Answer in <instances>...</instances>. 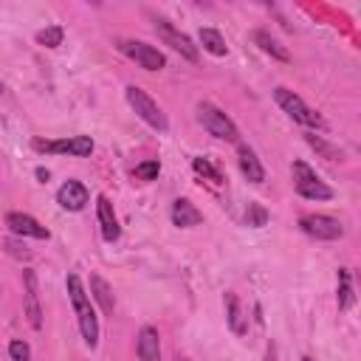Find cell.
<instances>
[{"label":"cell","instance_id":"obj_1","mask_svg":"<svg viewBox=\"0 0 361 361\" xmlns=\"http://www.w3.org/2000/svg\"><path fill=\"white\" fill-rule=\"evenodd\" d=\"M65 285H68V296H71L76 319H79L82 338H85L87 347H96V341H99V319H96V310L90 305V296L85 293V285H82V279L76 274H68Z\"/></svg>","mask_w":361,"mask_h":361},{"label":"cell","instance_id":"obj_2","mask_svg":"<svg viewBox=\"0 0 361 361\" xmlns=\"http://www.w3.org/2000/svg\"><path fill=\"white\" fill-rule=\"evenodd\" d=\"M274 99H276V104L282 107V113H288L296 124H302V127H324V118H322L313 107H307V104L302 102V96H296L293 90L276 87V90H274Z\"/></svg>","mask_w":361,"mask_h":361},{"label":"cell","instance_id":"obj_3","mask_svg":"<svg viewBox=\"0 0 361 361\" xmlns=\"http://www.w3.org/2000/svg\"><path fill=\"white\" fill-rule=\"evenodd\" d=\"M290 172H293V189H296L302 197H307V200H330V197H333V189H330L305 161H293Z\"/></svg>","mask_w":361,"mask_h":361},{"label":"cell","instance_id":"obj_4","mask_svg":"<svg viewBox=\"0 0 361 361\" xmlns=\"http://www.w3.org/2000/svg\"><path fill=\"white\" fill-rule=\"evenodd\" d=\"M124 93H127V102H130V107L149 124V127H155V130H166L169 127V121H166V116H164V110L152 102V96L147 93V90H141L138 85H127L124 87Z\"/></svg>","mask_w":361,"mask_h":361},{"label":"cell","instance_id":"obj_5","mask_svg":"<svg viewBox=\"0 0 361 361\" xmlns=\"http://www.w3.org/2000/svg\"><path fill=\"white\" fill-rule=\"evenodd\" d=\"M197 118H200V124H203L214 138H223V141H237V138H240L237 124H234L220 107H214L212 102H200V104H197Z\"/></svg>","mask_w":361,"mask_h":361},{"label":"cell","instance_id":"obj_6","mask_svg":"<svg viewBox=\"0 0 361 361\" xmlns=\"http://www.w3.org/2000/svg\"><path fill=\"white\" fill-rule=\"evenodd\" d=\"M118 51L124 56H130L133 62H138L144 71H161L166 65L164 54L155 48V45H147L141 39H118Z\"/></svg>","mask_w":361,"mask_h":361},{"label":"cell","instance_id":"obj_7","mask_svg":"<svg viewBox=\"0 0 361 361\" xmlns=\"http://www.w3.org/2000/svg\"><path fill=\"white\" fill-rule=\"evenodd\" d=\"M155 34H158V37H161L172 51H178L183 59L197 62V45H195L186 34H180L169 20H161V17H158V20H155Z\"/></svg>","mask_w":361,"mask_h":361},{"label":"cell","instance_id":"obj_8","mask_svg":"<svg viewBox=\"0 0 361 361\" xmlns=\"http://www.w3.org/2000/svg\"><path fill=\"white\" fill-rule=\"evenodd\" d=\"M34 149L37 152H59V155L85 158V155L93 152V141L87 135H71V138H59V141H42V138H37L34 141Z\"/></svg>","mask_w":361,"mask_h":361},{"label":"cell","instance_id":"obj_9","mask_svg":"<svg viewBox=\"0 0 361 361\" xmlns=\"http://www.w3.org/2000/svg\"><path fill=\"white\" fill-rule=\"evenodd\" d=\"M299 228L316 240H338L344 234V226L330 214H305L299 220Z\"/></svg>","mask_w":361,"mask_h":361},{"label":"cell","instance_id":"obj_10","mask_svg":"<svg viewBox=\"0 0 361 361\" xmlns=\"http://www.w3.org/2000/svg\"><path fill=\"white\" fill-rule=\"evenodd\" d=\"M6 226L17 237H34V240H48L51 237V231L42 223H37L31 214H23V212H8L6 214Z\"/></svg>","mask_w":361,"mask_h":361},{"label":"cell","instance_id":"obj_11","mask_svg":"<svg viewBox=\"0 0 361 361\" xmlns=\"http://www.w3.org/2000/svg\"><path fill=\"white\" fill-rule=\"evenodd\" d=\"M23 285H25V316L34 330L42 327V307H39V293H37V274L23 271Z\"/></svg>","mask_w":361,"mask_h":361},{"label":"cell","instance_id":"obj_12","mask_svg":"<svg viewBox=\"0 0 361 361\" xmlns=\"http://www.w3.org/2000/svg\"><path fill=\"white\" fill-rule=\"evenodd\" d=\"M56 203L68 212H82L85 203H87V189L79 180H65L56 192Z\"/></svg>","mask_w":361,"mask_h":361},{"label":"cell","instance_id":"obj_13","mask_svg":"<svg viewBox=\"0 0 361 361\" xmlns=\"http://www.w3.org/2000/svg\"><path fill=\"white\" fill-rule=\"evenodd\" d=\"M96 214H99V226H102V237L107 240V243H113V240H118V234H121V228H118V220H116V212H113V203L104 197V195H99L96 197Z\"/></svg>","mask_w":361,"mask_h":361},{"label":"cell","instance_id":"obj_14","mask_svg":"<svg viewBox=\"0 0 361 361\" xmlns=\"http://www.w3.org/2000/svg\"><path fill=\"white\" fill-rule=\"evenodd\" d=\"M237 164H240L243 175H245L251 183H262V180H265V169H262L257 152H254L248 144H240V147H237Z\"/></svg>","mask_w":361,"mask_h":361},{"label":"cell","instance_id":"obj_15","mask_svg":"<svg viewBox=\"0 0 361 361\" xmlns=\"http://www.w3.org/2000/svg\"><path fill=\"white\" fill-rule=\"evenodd\" d=\"M200 220H203V214L195 209L192 200L178 197V200L172 203V223H175L178 228H192V226H197Z\"/></svg>","mask_w":361,"mask_h":361},{"label":"cell","instance_id":"obj_16","mask_svg":"<svg viewBox=\"0 0 361 361\" xmlns=\"http://www.w3.org/2000/svg\"><path fill=\"white\" fill-rule=\"evenodd\" d=\"M135 350H138V358H141V361H158V355H161L158 330H155V327H141L138 341H135Z\"/></svg>","mask_w":361,"mask_h":361},{"label":"cell","instance_id":"obj_17","mask_svg":"<svg viewBox=\"0 0 361 361\" xmlns=\"http://www.w3.org/2000/svg\"><path fill=\"white\" fill-rule=\"evenodd\" d=\"M90 293H93V299L99 302V307H102V313H113V307H116V299H113V288L99 276V274H93L90 276Z\"/></svg>","mask_w":361,"mask_h":361},{"label":"cell","instance_id":"obj_18","mask_svg":"<svg viewBox=\"0 0 361 361\" xmlns=\"http://www.w3.org/2000/svg\"><path fill=\"white\" fill-rule=\"evenodd\" d=\"M226 322H228V327L237 333V336H243L245 333V316H243V307H240V299H237V293H226Z\"/></svg>","mask_w":361,"mask_h":361},{"label":"cell","instance_id":"obj_19","mask_svg":"<svg viewBox=\"0 0 361 361\" xmlns=\"http://www.w3.org/2000/svg\"><path fill=\"white\" fill-rule=\"evenodd\" d=\"M254 42L265 51V54H271L274 59H279V62H288L290 59V54H288V48L285 45H279L268 31H254Z\"/></svg>","mask_w":361,"mask_h":361},{"label":"cell","instance_id":"obj_20","mask_svg":"<svg viewBox=\"0 0 361 361\" xmlns=\"http://www.w3.org/2000/svg\"><path fill=\"white\" fill-rule=\"evenodd\" d=\"M197 39H200V45L212 54V56H226V39H223V34L220 31H214V28H200V34H197Z\"/></svg>","mask_w":361,"mask_h":361},{"label":"cell","instance_id":"obj_21","mask_svg":"<svg viewBox=\"0 0 361 361\" xmlns=\"http://www.w3.org/2000/svg\"><path fill=\"white\" fill-rule=\"evenodd\" d=\"M353 299H355V293H353V276H350L347 268H338V293H336L338 310L353 307Z\"/></svg>","mask_w":361,"mask_h":361},{"label":"cell","instance_id":"obj_22","mask_svg":"<svg viewBox=\"0 0 361 361\" xmlns=\"http://www.w3.org/2000/svg\"><path fill=\"white\" fill-rule=\"evenodd\" d=\"M62 37H65V31H62L59 25H48V28H42V31H37V42H39L42 48H56V45H62Z\"/></svg>","mask_w":361,"mask_h":361},{"label":"cell","instance_id":"obj_23","mask_svg":"<svg viewBox=\"0 0 361 361\" xmlns=\"http://www.w3.org/2000/svg\"><path fill=\"white\" fill-rule=\"evenodd\" d=\"M305 141H307L316 152H322L324 158H330V161H333V158H341V152H338L336 147H330V144H327L322 135H316V133H307V135H305Z\"/></svg>","mask_w":361,"mask_h":361},{"label":"cell","instance_id":"obj_24","mask_svg":"<svg viewBox=\"0 0 361 361\" xmlns=\"http://www.w3.org/2000/svg\"><path fill=\"white\" fill-rule=\"evenodd\" d=\"M158 172H161V164H158L155 158H149V161H144V164L135 166V178H138V180H155Z\"/></svg>","mask_w":361,"mask_h":361},{"label":"cell","instance_id":"obj_25","mask_svg":"<svg viewBox=\"0 0 361 361\" xmlns=\"http://www.w3.org/2000/svg\"><path fill=\"white\" fill-rule=\"evenodd\" d=\"M192 166H195V172H197V175L209 178L212 183H220V172H217L206 158H192Z\"/></svg>","mask_w":361,"mask_h":361},{"label":"cell","instance_id":"obj_26","mask_svg":"<svg viewBox=\"0 0 361 361\" xmlns=\"http://www.w3.org/2000/svg\"><path fill=\"white\" fill-rule=\"evenodd\" d=\"M248 226H254V228H259V226H265L268 223V212L259 206V203H248Z\"/></svg>","mask_w":361,"mask_h":361},{"label":"cell","instance_id":"obj_27","mask_svg":"<svg viewBox=\"0 0 361 361\" xmlns=\"http://www.w3.org/2000/svg\"><path fill=\"white\" fill-rule=\"evenodd\" d=\"M8 355H11V361H31V347H28L25 341L14 338V341L8 344Z\"/></svg>","mask_w":361,"mask_h":361},{"label":"cell","instance_id":"obj_28","mask_svg":"<svg viewBox=\"0 0 361 361\" xmlns=\"http://www.w3.org/2000/svg\"><path fill=\"white\" fill-rule=\"evenodd\" d=\"M6 248H8V254H14V257H23V259L31 257V254L25 251V245H20V243H14V240H6Z\"/></svg>","mask_w":361,"mask_h":361},{"label":"cell","instance_id":"obj_29","mask_svg":"<svg viewBox=\"0 0 361 361\" xmlns=\"http://www.w3.org/2000/svg\"><path fill=\"white\" fill-rule=\"evenodd\" d=\"M265 361H276V350H274V344H268V350H265Z\"/></svg>","mask_w":361,"mask_h":361},{"label":"cell","instance_id":"obj_30","mask_svg":"<svg viewBox=\"0 0 361 361\" xmlns=\"http://www.w3.org/2000/svg\"><path fill=\"white\" fill-rule=\"evenodd\" d=\"M37 178H39V180H48V169L39 166V169H37Z\"/></svg>","mask_w":361,"mask_h":361},{"label":"cell","instance_id":"obj_31","mask_svg":"<svg viewBox=\"0 0 361 361\" xmlns=\"http://www.w3.org/2000/svg\"><path fill=\"white\" fill-rule=\"evenodd\" d=\"M175 361H189V358H180V355H178V358H175Z\"/></svg>","mask_w":361,"mask_h":361},{"label":"cell","instance_id":"obj_32","mask_svg":"<svg viewBox=\"0 0 361 361\" xmlns=\"http://www.w3.org/2000/svg\"><path fill=\"white\" fill-rule=\"evenodd\" d=\"M302 361H313V358H307V355H305V358H302Z\"/></svg>","mask_w":361,"mask_h":361},{"label":"cell","instance_id":"obj_33","mask_svg":"<svg viewBox=\"0 0 361 361\" xmlns=\"http://www.w3.org/2000/svg\"><path fill=\"white\" fill-rule=\"evenodd\" d=\"M0 96H3V85H0Z\"/></svg>","mask_w":361,"mask_h":361}]
</instances>
